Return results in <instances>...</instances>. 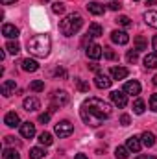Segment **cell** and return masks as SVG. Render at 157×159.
<instances>
[{
  "mask_svg": "<svg viewBox=\"0 0 157 159\" xmlns=\"http://www.w3.org/2000/svg\"><path fill=\"white\" fill-rule=\"evenodd\" d=\"M26 48L32 56L35 57H46L50 54V48H52V41L50 35L46 34H37V35H32L28 43H26Z\"/></svg>",
  "mask_w": 157,
  "mask_h": 159,
  "instance_id": "6da1fadb",
  "label": "cell"
},
{
  "mask_svg": "<svg viewBox=\"0 0 157 159\" xmlns=\"http://www.w3.org/2000/svg\"><path fill=\"white\" fill-rule=\"evenodd\" d=\"M83 107L89 111V115H94L98 120L109 119V117H111V113H113L111 106H109L107 102L100 100V98H87V100L83 102Z\"/></svg>",
  "mask_w": 157,
  "mask_h": 159,
  "instance_id": "7a4b0ae2",
  "label": "cell"
},
{
  "mask_svg": "<svg viewBox=\"0 0 157 159\" xmlns=\"http://www.w3.org/2000/svg\"><path fill=\"white\" fill-rule=\"evenodd\" d=\"M83 26V17L79 13H69L61 22H59V32L65 35V37H72L76 35Z\"/></svg>",
  "mask_w": 157,
  "mask_h": 159,
  "instance_id": "3957f363",
  "label": "cell"
},
{
  "mask_svg": "<svg viewBox=\"0 0 157 159\" xmlns=\"http://www.w3.org/2000/svg\"><path fill=\"white\" fill-rule=\"evenodd\" d=\"M69 100H70V96H69L67 91H54V93L50 94V102H52V109H54V111H56L57 107L67 106Z\"/></svg>",
  "mask_w": 157,
  "mask_h": 159,
  "instance_id": "277c9868",
  "label": "cell"
},
{
  "mask_svg": "<svg viewBox=\"0 0 157 159\" xmlns=\"http://www.w3.org/2000/svg\"><path fill=\"white\" fill-rule=\"evenodd\" d=\"M54 131H56V135H57L59 139H65V137H69V135L74 133V124H72L70 120H61V122L56 124Z\"/></svg>",
  "mask_w": 157,
  "mask_h": 159,
  "instance_id": "5b68a950",
  "label": "cell"
},
{
  "mask_svg": "<svg viewBox=\"0 0 157 159\" xmlns=\"http://www.w3.org/2000/svg\"><path fill=\"white\" fill-rule=\"evenodd\" d=\"M111 102L117 107H126L128 106V94L124 91H113L111 93Z\"/></svg>",
  "mask_w": 157,
  "mask_h": 159,
  "instance_id": "8992f818",
  "label": "cell"
},
{
  "mask_svg": "<svg viewBox=\"0 0 157 159\" xmlns=\"http://www.w3.org/2000/svg\"><path fill=\"white\" fill-rule=\"evenodd\" d=\"M0 91H2V94H4L6 98H9L11 94H15V91H17V83H15V80H4L2 85H0Z\"/></svg>",
  "mask_w": 157,
  "mask_h": 159,
  "instance_id": "52a82bcc",
  "label": "cell"
},
{
  "mask_svg": "<svg viewBox=\"0 0 157 159\" xmlns=\"http://www.w3.org/2000/svg\"><path fill=\"white\" fill-rule=\"evenodd\" d=\"M104 56V48L100 46V44H96V43H92V44H89L87 46V57H91V59H100Z\"/></svg>",
  "mask_w": 157,
  "mask_h": 159,
  "instance_id": "ba28073f",
  "label": "cell"
},
{
  "mask_svg": "<svg viewBox=\"0 0 157 159\" xmlns=\"http://www.w3.org/2000/svg\"><path fill=\"white\" fill-rule=\"evenodd\" d=\"M126 146H128V150H129V152L139 154V152H141V148H142V141H141V137L131 135V137L126 141Z\"/></svg>",
  "mask_w": 157,
  "mask_h": 159,
  "instance_id": "9c48e42d",
  "label": "cell"
},
{
  "mask_svg": "<svg viewBox=\"0 0 157 159\" xmlns=\"http://www.w3.org/2000/svg\"><path fill=\"white\" fill-rule=\"evenodd\" d=\"M111 83H113V80L107 78L105 74H100V72H98V74L94 76V85H96L98 89H109Z\"/></svg>",
  "mask_w": 157,
  "mask_h": 159,
  "instance_id": "30bf717a",
  "label": "cell"
},
{
  "mask_svg": "<svg viewBox=\"0 0 157 159\" xmlns=\"http://www.w3.org/2000/svg\"><path fill=\"white\" fill-rule=\"evenodd\" d=\"M111 41L117 43V44H128L129 43V35L126 32H122V30H115V32H111Z\"/></svg>",
  "mask_w": 157,
  "mask_h": 159,
  "instance_id": "8fae6325",
  "label": "cell"
},
{
  "mask_svg": "<svg viewBox=\"0 0 157 159\" xmlns=\"http://www.w3.org/2000/svg\"><path fill=\"white\" fill-rule=\"evenodd\" d=\"M2 35L7 39H17L19 37V28L15 24H4L2 26Z\"/></svg>",
  "mask_w": 157,
  "mask_h": 159,
  "instance_id": "7c38bea8",
  "label": "cell"
},
{
  "mask_svg": "<svg viewBox=\"0 0 157 159\" xmlns=\"http://www.w3.org/2000/svg\"><path fill=\"white\" fill-rule=\"evenodd\" d=\"M124 93H126V94H131V96H137V94L141 93V83H139L137 80L128 81V83L124 85Z\"/></svg>",
  "mask_w": 157,
  "mask_h": 159,
  "instance_id": "4fadbf2b",
  "label": "cell"
},
{
  "mask_svg": "<svg viewBox=\"0 0 157 159\" xmlns=\"http://www.w3.org/2000/svg\"><path fill=\"white\" fill-rule=\"evenodd\" d=\"M20 135H22L24 139H32V137L35 135V124H32V122H22V124H20Z\"/></svg>",
  "mask_w": 157,
  "mask_h": 159,
  "instance_id": "5bb4252c",
  "label": "cell"
},
{
  "mask_svg": "<svg viewBox=\"0 0 157 159\" xmlns=\"http://www.w3.org/2000/svg\"><path fill=\"white\" fill-rule=\"evenodd\" d=\"M22 107H24L26 111H37V109L41 107V102L35 98V96H28V98H24Z\"/></svg>",
  "mask_w": 157,
  "mask_h": 159,
  "instance_id": "9a60e30c",
  "label": "cell"
},
{
  "mask_svg": "<svg viewBox=\"0 0 157 159\" xmlns=\"http://www.w3.org/2000/svg\"><path fill=\"white\" fill-rule=\"evenodd\" d=\"M4 124L9 126V128H15V126L20 124V119H19V115H17L15 111H9V113H6V117H4Z\"/></svg>",
  "mask_w": 157,
  "mask_h": 159,
  "instance_id": "2e32d148",
  "label": "cell"
},
{
  "mask_svg": "<svg viewBox=\"0 0 157 159\" xmlns=\"http://www.w3.org/2000/svg\"><path fill=\"white\" fill-rule=\"evenodd\" d=\"M22 70L24 72H35L37 69H39V63L35 61V59H30V57H26V59H22Z\"/></svg>",
  "mask_w": 157,
  "mask_h": 159,
  "instance_id": "e0dca14e",
  "label": "cell"
},
{
  "mask_svg": "<svg viewBox=\"0 0 157 159\" xmlns=\"http://www.w3.org/2000/svg\"><path fill=\"white\" fill-rule=\"evenodd\" d=\"M87 9H89V13H92V15H104L105 13V7L100 4V2H89L87 4Z\"/></svg>",
  "mask_w": 157,
  "mask_h": 159,
  "instance_id": "ac0fdd59",
  "label": "cell"
},
{
  "mask_svg": "<svg viewBox=\"0 0 157 159\" xmlns=\"http://www.w3.org/2000/svg\"><path fill=\"white\" fill-rule=\"evenodd\" d=\"M128 74H129V70H128L126 67H113V69H111V76H113V80H126Z\"/></svg>",
  "mask_w": 157,
  "mask_h": 159,
  "instance_id": "d6986e66",
  "label": "cell"
},
{
  "mask_svg": "<svg viewBox=\"0 0 157 159\" xmlns=\"http://www.w3.org/2000/svg\"><path fill=\"white\" fill-rule=\"evenodd\" d=\"M141 141H142V144H144L146 148H152V146L155 144V135H154L152 131H144V133L141 135Z\"/></svg>",
  "mask_w": 157,
  "mask_h": 159,
  "instance_id": "ffe728a7",
  "label": "cell"
},
{
  "mask_svg": "<svg viewBox=\"0 0 157 159\" xmlns=\"http://www.w3.org/2000/svg\"><path fill=\"white\" fill-rule=\"evenodd\" d=\"M102 34H104V30H102V26H100L98 22L89 24V32H87V35H91V37L94 39V37H100Z\"/></svg>",
  "mask_w": 157,
  "mask_h": 159,
  "instance_id": "44dd1931",
  "label": "cell"
},
{
  "mask_svg": "<svg viewBox=\"0 0 157 159\" xmlns=\"http://www.w3.org/2000/svg\"><path fill=\"white\" fill-rule=\"evenodd\" d=\"M133 43H135V50H137V52H142V50L148 48V41H146L144 35H137Z\"/></svg>",
  "mask_w": 157,
  "mask_h": 159,
  "instance_id": "7402d4cb",
  "label": "cell"
},
{
  "mask_svg": "<svg viewBox=\"0 0 157 159\" xmlns=\"http://www.w3.org/2000/svg\"><path fill=\"white\" fill-rule=\"evenodd\" d=\"M144 20H146L148 26L157 28V11H146L144 13Z\"/></svg>",
  "mask_w": 157,
  "mask_h": 159,
  "instance_id": "603a6c76",
  "label": "cell"
},
{
  "mask_svg": "<svg viewBox=\"0 0 157 159\" xmlns=\"http://www.w3.org/2000/svg\"><path fill=\"white\" fill-rule=\"evenodd\" d=\"M144 109H146L144 100L135 98V100H133V113H135V115H142V113H144Z\"/></svg>",
  "mask_w": 157,
  "mask_h": 159,
  "instance_id": "cb8c5ba5",
  "label": "cell"
},
{
  "mask_svg": "<svg viewBox=\"0 0 157 159\" xmlns=\"http://www.w3.org/2000/svg\"><path fill=\"white\" fill-rule=\"evenodd\" d=\"M144 67L146 69H157V54H148L146 57H144Z\"/></svg>",
  "mask_w": 157,
  "mask_h": 159,
  "instance_id": "d4e9b609",
  "label": "cell"
},
{
  "mask_svg": "<svg viewBox=\"0 0 157 159\" xmlns=\"http://www.w3.org/2000/svg\"><path fill=\"white\" fill-rule=\"evenodd\" d=\"M44 156H46V152L41 146H35V148L30 150V159H44Z\"/></svg>",
  "mask_w": 157,
  "mask_h": 159,
  "instance_id": "484cf974",
  "label": "cell"
},
{
  "mask_svg": "<svg viewBox=\"0 0 157 159\" xmlns=\"http://www.w3.org/2000/svg\"><path fill=\"white\" fill-rule=\"evenodd\" d=\"M39 143L43 144V146H50V144L54 143L52 133H48V131H43V133H39Z\"/></svg>",
  "mask_w": 157,
  "mask_h": 159,
  "instance_id": "4316f807",
  "label": "cell"
},
{
  "mask_svg": "<svg viewBox=\"0 0 157 159\" xmlns=\"http://www.w3.org/2000/svg\"><path fill=\"white\" fill-rule=\"evenodd\" d=\"M6 50H7L9 54L17 56V54L20 52V44H19L17 41H7V44H6Z\"/></svg>",
  "mask_w": 157,
  "mask_h": 159,
  "instance_id": "83f0119b",
  "label": "cell"
},
{
  "mask_svg": "<svg viewBox=\"0 0 157 159\" xmlns=\"http://www.w3.org/2000/svg\"><path fill=\"white\" fill-rule=\"evenodd\" d=\"M115 157L117 159H128L129 157V150H128V146H117V150H115Z\"/></svg>",
  "mask_w": 157,
  "mask_h": 159,
  "instance_id": "f1b7e54d",
  "label": "cell"
},
{
  "mask_svg": "<svg viewBox=\"0 0 157 159\" xmlns=\"http://www.w3.org/2000/svg\"><path fill=\"white\" fill-rule=\"evenodd\" d=\"M2 157L4 159H20V154H19L15 148H6L4 154H2Z\"/></svg>",
  "mask_w": 157,
  "mask_h": 159,
  "instance_id": "f546056e",
  "label": "cell"
},
{
  "mask_svg": "<svg viewBox=\"0 0 157 159\" xmlns=\"http://www.w3.org/2000/svg\"><path fill=\"white\" fill-rule=\"evenodd\" d=\"M30 89H32L34 93H41V91H44V81H41V80H34V81L30 83Z\"/></svg>",
  "mask_w": 157,
  "mask_h": 159,
  "instance_id": "4dcf8cb0",
  "label": "cell"
},
{
  "mask_svg": "<svg viewBox=\"0 0 157 159\" xmlns=\"http://www.w3.org/2000/svg\"><path fill=\"white\" fill-rule=\"evenodd\" d=\"M76 87H78V91H79V93H89V83H87L85 80L76 78Z\"/></svg>",
  "mask_w": 157,
  "mask_h": 159,
  "instance_id": "1f68e13d",
  "label": "cell"
},
{
  "mask_svg": "<svg viewBox=\"0 0 157 159\" xmlns=\"http://www.w3.org/2000/svg\"><path fill=\"white\" fill-rule=\"evenodd\" d=\"M52 11H54L56 15L65 13V4H61V2H54V4H52Z\"/></svg>",
  "mask_w": 157,
  "mask_h": 159,
  "instance_id": "d6a6232c",
  "label": "cell"
},
{
  "mask_svg": "<svg viewBox=\"0 0 157 159\" xmlns=\"http://www.w3.org/2000/svg\"><path fill=\"white\" fill-rule=\"evenodd\" d=\"M126 59H128V63H137V59H139V52H137V50H129L128 56H126Z\"/></svg>",
  "mask_w": 157,
  "mask_h": 159,
  "instance_id": "836d02e7",
  "label": "cell"
},
{
  "mask_svg": "<svg viewBox=\"0 0 157 159\" xmlns=\"http://www.w3.org/2000/svg\"><path fill=\"white\" fill-rule=\"evenodd\" d=\"M104 57L109 59V61H113V59H117V54H115L111 48H104Z\"/></svg>",
  "mask_w": 157,
  "mask_h": 159,
  "instance_id": "e575fe53",
  "label": "cell"
},
{
  "mask_svg": "<svg viewBox=\"0 0 157 159\" xmlns=\"http://www.w3.org/2000/svg\"><path fill=\"white\" fill-rule=\"evenodd\" d=\"M117 22L120 24V26H129L131 24V20H129V17H126V15H120L117 19Z\"/></svg>",
  "mask_w": 157,
  "mask_h": 159,
  "instance_id": "d590c367",
  "label": "cell"
},
{
  "mask_svg": "<svg viewBox=\"0 0 157 159\" xmlns=\"http://www.w3.org/2000/svg\"><path fill=\"white\" fill-rule=\"evenodd\" d=\"M52 113H54V109H50L48 113H43V115H39V122H41V124H46V122L50 120V117H52Z\"/></svg>",
  "mask_w": 157,
  "mask_h": 159,
  "instance_id": "8d00e7d4",
  "label": "cell"
},
{
  "mask_svg": "<svg viewBox=\"0 0 157 159\" xmlns=\"http://www.w3.org/2000/svg\"><path fill=\"white\" fill-rule=\"evenodd\" d=\"M150 109H152L154 113H157V93L150 96Z\"/></svg>",
  "mask_w": 157,
  "mask_h": 159,
  "instance_id": "74e56055",
  "label": "cell"
},
{
  "mask_svg": "<svg viewBox=\"0 0 157 159\" xmlns=\"http://www.w3.org/2000/svg\"><path fill=\"white\" fill-rule=\"evenodd\" d=\"M120 7H122V4H120V2H117V0H113V2L109 4V9H111V11H118Z\"/></svg>",
  "mask_w": 157,
  "mask_h": 159,
  "instance_id": "f35d334b",
  "label": "cell"
},
{
  "mask_svg": "<svg viewBox=\"0 0 157 159\" xmlns=\"http://www.w3.org/2000/svg\"><path fill=\"white\" fill-rule=\"evenodd\" d=\"M129 122H131L129 115H126V113H124V115L120 117V124H122V126H129Z\"/></svg>",
  "mask_w": 157,
  "mask_h": 159,
  "instance_id": "ab89813d",
  "label": "cell"
},
{
  "mask_svg": "<svg viewBox=\"0 0 157 159\" xmlns=\"http://www.w3.org/2000/svg\"><path fill=\"white\" fill-rule=\"evenodd\" d=\"M56 76H57V78H65V76H67V70H65V69H57V70H56Z\"/></svg>",
  "mask_w": 157,
  "mask_h": 159,
  "instance_id": "60d3db41",
  "label": "cell"
},
{
  "mask_svg": "<svg viewBox=\"0 0 157 159\" xmlns=\"http://www.w3.org/2000/svg\"><path fill=\"white\" fill-rule=\"evenodd\" d=\"M4 143H6V144H15V137H11V135H7V137L4 139Z\"/></svg>",
  "mask_w": 157,
  "mask_h": 159,
  "instance_id": "b9f144b4",
  "label": "cell"
},
{
  "mask_svg": "<svg viewBox=\"0 0 157 159\" xmlns=\"http://www.w3.org/2000/svg\"><path fill=\"white\" fill-rule=\"evenodd\" d=\"M135 159H157L155 156H148V154H141V156H137Z\"/></svg>",
  "mask_w": 157,
  "mask_h": 159,
  "instance_id": "7bdbcfd3",
  "label": "cell"
},
{
  "mask_svg": "<svg viewBox=\"0 0 157 159\" xmlns=\"http://www.w3.org/2000/svg\"><path fill=\"white\" fill-rule=\"evenodd\" d=\"M89 69H91V70H94V72H98V69H100V67H98L96 63H92V65H89Z\"/></svg>",
  "mask_w": 157,
  "mask_h": 159,
  "instance_id": "ee69618b",
  "label": "cell"
},
{
  "mask_svg": "<svg viewBox=\"0 0 157 159\" xmlns=\"http://www.w3.org/2000/svg\"><path fill=\"white\" fill-rule=\"evenodd\" d=\"M152 44H154V50H155V54H157V35H154V41H152Z\"/></svg>",
  "mask_w": 157,
  "mask_h": 159,
  "instance_id": "f6af8a7d",
  "label": "cell"
},
{
  "mask_svg": "<svg viewBox=\"0 0 157 159\" xmlns=\"http://www.w3.org/2000/svg\"><path fill=\"white\" fill-rule=\"evenodd\" d=\"M146 2V6H155L157 4V0H144Z\"/></svg>",
  "mask_w": 157,
  "mask_h": 159,
  "instance_id": "bcb514c9",
  "label": "cell"
},
{
  "mask_svg": "<svg viewBox=\"0 0 157 159\" xmlns=\"http://www.w3.org/2000/svg\"><path fill=\"white\" fill-rule=\"evenodd\" d=\"M4 6H7V4H13V2H17V0H0Z\"/></svg>",
  "mask_w": 157,
  "mask_h": 159,
  "instance_id": "7dc6e473",
  "label": "cell"
},
{
  "mask_svg": "<svg viewBox=\"0 0 157 159\" xmlns=\"http://www.w3.org/2000/svg\"><path fill=\"white\" fill-rule=\"evenodd\" d=\"M74 159H89V157H87L85 154H78V156H76V157H74Z\"/></svg>",
  "mask_w": 157,
  "mask_h": 159,
  "instance_id": "c3c4849f",
  "label": "cell"
},
{
  "mask_svg": "<svg viewBox=\"0 0 157 159\" xmlns=\"http://www.w3.org/2000/svg\"><path fill=\"white\" fill-rule=\"evenodd\" d=\"M152 81H154V85H155V87H157V74H155V76H154V80H152Z\"/></svg>",
  "mask_w": 157,
  "mask_h": 159,
  "instance_id": "681fc988",
  "label": "cell"
},
{
  "mask_svg": "<svg viewBox=\"0 0 157 159\" xmlns=\"http://www.w3.org/2000/svg\"><path fill=\"white\" fill-rule=\"evenodd\" d=\"M43 2H48V0H43Z\"/></svg>",
  "mask_w": 157,
  "mask_h": 159,
  "instance_id": "f907efd6",
  "label": "cell"
},
{
  "mask_svg": "<svg viewBox=\"0 0 157 159\" xmlns=\"http://www.w3.org/2000/svg\"><path fill=\"white\" fill-rule=\"evenodd\" d=\"M133 2H139V0H133Z\"/></svg>",
  "mask_w": 157,
  "mask_h": 159,
  "instance_id": "816d5d0a",
  "label": "cell"
}]
</instances>
